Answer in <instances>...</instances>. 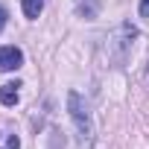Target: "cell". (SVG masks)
I'll return each instance as SVG.
<instances>
[{
  "instance_id": "2",
  "label": "cell",
  "mask_w": 149,
  "mask_h": 149,
  "mask_svg": "<svg viewBox=\"0 0 149 149\" xmlns=\"http://www.w3.org/2000/svg\"><path fill=\"white\" fill-rule=\"evenodd\" d=\"M137 38V29L132 26V24H120L105 41H108V53L111 50H117V56H114V64H123V58H126V53L132 50V41Z\"/></svg>"
},
{
  "instance_id": "1",
  "label": "cell",
  "mask_w": 149,
  "mask_h": 149,
  "mask_svg": "<svg viewBox=\"0 0 149 149\" xmlns=\"http://www.w3.org/2000/svg\"><path fill=\"white\" fill-rule=\"evenodd\" d=\"M67 108H70V120H73V126H76V132H79V140H88V137H91V114H88L85 100H82L76 91L67 94Z\"/></svg>"
},
{
  "instance_id": "9",
  "label": "cell",
  "mask_w": 149,
  "mask_h": 149,
  "mask_svg": "<svg viewBox=\"0 0 149 149\" xmlns=\"http://www.w3.org/2000/svg\"><path fill=\"white\" fill-rule=\"evenodd\" d=\"M3 26H6V6H0V32H3Z\"/></svg>"
},
{
  "instance_id": "6",
  "label": "cell",
  "mask_w": 149,
  "mask_h": 149,
  "mask_svg": "<svg viewBox=\"0 0 149 149\" xmlns=\"http://www.w3.org/2000/svg\"><path fill=\"white\" fill-rule=\"evenodd\" d=\"M41 12H44V0H24V15L29 21H35Z\"/></svg>"
},
{
  "instance_id": "4",
  "label": "cell",
  "mask_w": 149,
  "mask_h": 149,
  "mask_svg": "<svg viewBox=\"0 0 149 149\" xmlns=\"http://www.w3.org/2000/svg\"><path fill=\"white\" fill-rule=\"evenodd\" d=\"M18 88H21V82H6V85H0V102L3 105H18V100H21V94H18Z\"/></svg>"
},
{
  "instance_id": "3",
  "label": "cell",
  "mask_w": 149,
  "mask_h": 149,
  "mask_svg": "<svg viewBox=\"0 0 149 149\" xmlns=\"http://www.w3.org/2000/svg\"><path fill=\"white\" fill-rule=\"evenodd\" d=\"M24 64V53L15 47V44H9V47H0V70H18Z\"/></svg>"
},
{
  "instance_id": "8",
  "label": "cell",
  "mask_w": 149,
  "mask_h": 149,
  "mask_svg": "<svg viewBox=\"0 0 149 149\" xmlns=\"http://www.w3.org/2000/svg\"><path fill=\"white\" fill-rule=\"evenodd\" d=\"M140 15L149 18V0H140Z\"/></svg>"
},
{
  "instance_id": "5",
  "label": "cell",
  "mask_w": 149,
  "mask_h": 149,
  "mask_svg": "<svg viewBox=\"0 0 149 149\" xmlns=\"http://www.w3.org/2000/svg\"><path fill=\"white\" fill-rule=\"evenodd\" d=\"M76 12H79L82 18L94 21V18L100 15V3H97V0H79V3H76Z\"/></svg>"
},
{
  "instance_id": "10",
  "label": "cell",
  "mask_w": 149,
  "mask_h": 149,
  "mask_svg": "<svg viewBox=\"0 0 149 149\" xmlns=\"http://www.w3.org/2000/svg\"><path fill=\"white\" fill-rule=\"evenodd\" d=\"M146 82H149V67H146Z\"/></svg>"
},
{
  "instance_id": "7",
  "label": "cell",
  "mask_w": 149,
  "mask_h": 149,
  "mask_svg": "<svg viewBox=\"0 0 149 149\" xmlns=\"http://www.w3.org/2000/svg\"><path fill=\"white\" fill-rule=\"evenodd\" d=\"M0 149H21V137H18V134H9V137H6V143L0 146Z\"/></svg>"
}]
</instances>
